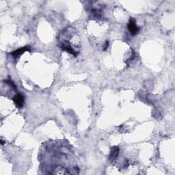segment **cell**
Segmentation results:
<instances>
[{"mask_svg":"<svg viewBox=\"0 0 175 175\" xmlns=\"http://www.w3.org/2000/svg\"><path fill=\"white\" fill-rule=\"evenodd\" d=\"M13 100L18 107H23V103H24V97H23V96L22 94H18L17 95H15V96L14 97V98L13 99Z\"/></svg>","mask_w":175,"mask_h":175,"instance_id":"obj_2","label":"cell"},{"mask_svg":"<svg viewBox=\"0 0 175 175\" xmlns=\"http://www.w3.org/2000/svg\"><path fill=\"white\" fill-rule=\"evenodd\" d=\"M29 51V47H23V48H20L19 49H17V50L14 51L12 53V55H13L15 58H17V57H19L20 56V55L23 54L25 51Z\"/></svg>","mask_w":175,"mask_h":175,"instance_id":"obj_3","label":"cell"},{"mask_svg":"<svg viewBox=\"0 0 175 175\" xmlns=\"http://www.w3.org/2000/svg\"><path fill=\"white\" fill-rule=\"evenodd\" d=\"M108 46H109V42L106 41V43H105V47H103V50H105V51L106 50L107 47H108Z\"/></svg>","mask_w":175,"mask_h":175,"instance_id":"obj_6","label":"cell"},{"mask_svg":"<svg viewBox=\"0 0 175 175\" xmlns=\"http://www.w3.org/2000/svg\"><path fill=\"white\" fill-rule=\"evenodd\" d=\"M118 153H119V148L118 147H113V148L111 149V152H110V155H109V159L110 160H114L117 157L118 155Z\"/></svg>","mask_w":175,"mask_h":175,"instance_id":"obj_5","label":"cell"},{"mask_svg":"<svg viewBox=\"0 0 175 175\" xmlns=\"http://www.w3.org/2000/svg\"><path fill=\"white\" fill-rule=\"evenodd\" d=\"M53 174H69L70 172H69V170L67 169L63 168L62 166H57L55 168V170L52 172Z\"/></svg>","mask_w":175,"mask_h":175,"instance_id":"obj_4","label":"cell"},{"mask_svg":"<svg viewBox=\"0 0 175 175\" xmlns=\"http://www.w3.org/2000/svg\"><path fill=\"white\" fill-rule=\"evenodd\" d=\"M128 29L132 36L136 35L139 32V31H140V28L137 26L136 21H135V19H133V18H131V19H129L128 23Z\"/></svg>","mask_w":175,"mask_h":175,"instance_id":"obj_1","label":"cell"}]
</instances>
